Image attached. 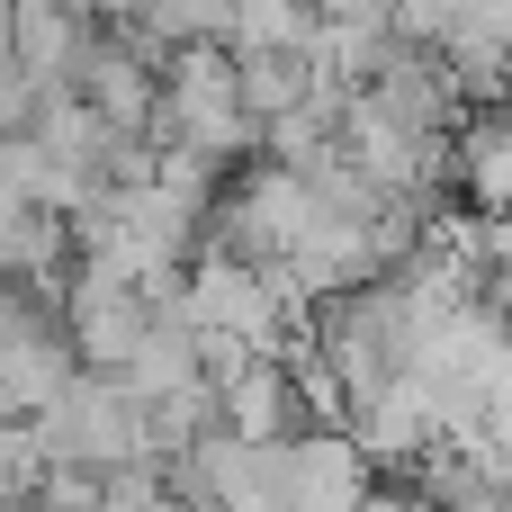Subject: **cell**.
Listing matches in <instances>:
<instances>
[{
    "instance_id": "6da1fadb",
    "label": "cell",
    "mask_w": 512,
    "mask_h": 512,
    "mask_svg": "<svg viewBox=\"0 0 512 512\" xmlns=\"http://www.w3.org/2000/svg\"><path fill=\"white\" fill-rule=\"evenodd\" d=\"M153 135H162V144H198L207 162H243V153H261V117H252V99H243V54H234L225 36L171 45Z\"/></svg>"
},
{
    "instance_id": "7a4b0ae2",
    "label": "cell",
    "mask_w": 512,
    "mask_h": 512,
    "mask_svg": "<svg viewBox=\"0 0 512 512\" xmlns=\"http://www.w3.org/2000/svg\"><path fill=\"white\" fill-rule=\"evenodd\" d=\"M45 432V459H81V468H153V441H144V396L117 378V369H72V387L36 414Z\"/></svg>"
},
{
    "instance_id": "3957f363",
    "label": "cell",
    "mask_w": 512,
    "mask_h": 512,
    "mask_svg": "<svg viewBox=\"0 0 512 512\" xmlns=\"http://www.w3.org/2000/svg\"><path fill=\"white\" fill-rule=\"evenodd\" d=\"M378 459L360 450L351 423H306L288 432V512H360L369 504V477Z\"/></svg>"
},
{
    "instance_id": "277c9868",
    "label": "cell",
    "mask_w": 512,
    "mask_h": 512,
    "mask_svg": "<svg viewBox=\"0 0 512 512\" xmlns=\"http://www.w3.org/2000/svg\"><path fill=\"white\" fill-rule=\"evenodd\" d=\"M216 423L243 432V441H288V432L315 423V405H306V387L279 351H252L234 378H216Z\"/></svg>"
},
{
    "instance_id": "5b68a950",
    "label": "cell",
    "mask_w": 512,
    "mask_h": 512,
    "mask_svg": "<svg viewBox=\"0 0 512 512\" xmlns=\"http://www.w3.org/2000/svg\"><path fill=\"white\" fill-rule=\"evenodd\" d=\"M72 369H81L72 333H54V324L9 333V342H0V414H27V423H36V414L72 387Z\"/></svg>"
},
{
    "instance_id": "8992f818",
    "label": "cell",
    "mask_w": 512,
    "mask_h": 512,
    "mask_svg": "<svg viewBox=\"0 0 512 512\" xmlns=\"http://www.w3.org/2000/svg\"><path fill=\"white\" fill-rule=\"evenodd\" d=\"M90 45H99V18L81 9V0H18V63H36L45 81H81V63H90Z\"/></svg>"
},
{
    "instance_id": "52a82bcc",
    "label": "cell",
    "mask_w": 512,
    "mask_h": 512,
    "mask_svg": "<svg viewBox=\"0 0 512 512\" xmlns=\"http://www.w3.org/2000/svg\"><path fill=\"white\" fill-rule=\"evenodd\" d=\"M459 189L477 198V216H512V108L459 126Z\"/></svg>"
},
{
    "instance_id": "ba28073f",
    "label": "cell",
    "mask_w": 512,
    "mask_h": 512,
    "mask_svg": "<svg viewBox=\"0 0 512 512\" xmlns=\"http://www.w3.org/2000/svg\"><path fill=\"white\" fill-rule=\"evenodd\" d=\"M315 36V0H234L225 9V45L234 54H279Z\"/></svg>"
},
{
    "instance_id": "9c48e42d",
    "label": "cell",
    "mask_w": 512,
    "mask_h": 512,
    "mask_svg": "<svg viewBox=\"0 0 512 512\" xmlns=\"http://www.w3.org/2000/svg\"><path fill=\"white\" fill-rule=\"evenodd\" d=\"M54 90H63V81H45L36 63H18V54H9V63H0V126H36Z\"/></svg>"
},
{
    "instance_id": "30bf717a",
    "label": "cell",
    "mask_w": 512,
    "mask_h": 512,
    "mask_svg": "<svg viewBox=\"0 0 512 512\" xmlns=\"http://www.w3.org/2000/svg\"><path fill=\"white\" fill-rule=\"evenodd\" d=\"M81 9H90V18H99V27H126V18H135V9H144V0H81Z\"/></svg>"
},
{
    "instance_id": "8fae6325",
    "label": "cell",
    "mask_w": 512,
    "mask_h": 512,
    "mask_svg": "<svg viewBox=\"0 0 512 512\" xmlns=\"http://www.w3.org/2000/svg\"><path fill=\"white\" fill-rule=\"evenodd\" d=\"M18 54V0H0V63Z\"/></svg>"
},
{
    "instance_id": "7c38bea8",
    "label": "cell",
    "mask_w": 512,
    "mask_h": 512,
    "mask_svg": "<svg viewBox=\"0 0 512 512\" xmlns=\"http://www.w3.org/2000/svg\"><path fill=\"white\" fill-rule=\"evenodd\" d=\"M0 512H36V504H27V495H0Z\"/></svg>"
},
{
    "instance_id": "4fadbf2b",
    "label": "cell",
    "mask_w": 512,
    "mask_h": 512,
    "mask_svg": "<svg viewBox=\"0 0 512 512\" xmlns=\"http://www.w3.org/2000/svg\"><path fill=\"white\" fill-rule=\"evenodd\" d=\"M495 512H512V504H495Z\"/></svg>"
}]
</instances>
